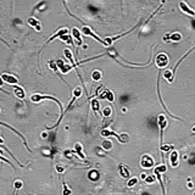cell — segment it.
<instances>
[{
	"label": "cell",
	"instance_id": "cell-1",
	"mask_svg": "<svg viewBox=\"0 0 195 195\" xmlns=\"http://www.w3.org/2000/svg\"><path fill=\"white\" fill-rule=\"evenodd\" d=\"M45 99H50V100H54L56 104L60 106V109H61V111H62V104L56 99V98H54V96H50V95H40V94H33L32 96H30V100H32L33 102H39V101H42V100H45ZM64 112V111H62ZM62 115V114H61Z\"/></svg>",
	"mask_w": 195,
	"mask_h": 195
},
{
	"label": "cell",
	"instance_id": "cell-2",
	"mask_svg": "<svg viewBox=\"0 0 195 195\" xmlns=\"http://www.w3.org/2000/svg\"><path fill=\"white\" fill-rule=\"evenodd\" d=\"M82 33H83L84 36H89V37H91V38H94L96 42H99L100 44H102V45H105V46H107L106 45V43H105V40H102V39H100L96 34H95V32L93 29H91L89 26H83V28H82Z\"/></svg>",
	"mask_w": 195,
	"mask_h": 195
},
{
	"label": "cell",
	"instance_id": "cell-3",
	"mask_svg": "<svg viewBox=\"0 0 195 195\" xmlns=\"http://www.w3.org/2000/svg\"><path fill=\"white\" fill-rule=\"evenodd\" d=\"M168 62H170V59L165 53H160L155 59V64L159 68H165L168 65Z\"/></svg>",
	"mask_w": 195,
	"mask_h": 195
},
{
	"label": "cell",
	"instance_id": "cell-4",
	"mask_svg": "<svg viewBox=\"0 0 195 195\" xmlns=\"http://www.w3.org/2000/svg\"><path fill=\"white\" fill-rule=\"evenodd\" d=\"M157 123L160 127V138H161V145H162V138H163V130H165L166 126H167V120L163 115H160L157 117Z\"/></svg>",
	"mask_w": 195,
	"mask_h": 195
},
{
	"label": "cell",
	"instance_id": "cell-5",
	"mask_svg": "<svg viewBox=\"0 0 195 195\" xmlns=\"http://www.w3.org/2000/svg\"><path fill=\"white\" fill-rule=\"evenodd\" d=\"M140 166L143 168H151L154 166V159L150 155H144V156L141 157Z\"/></svg>",
	"mask_w": 195,
	"mask_h": 195
},
{
	"label": "cell",
	"instance_id": "cell-6",
	"mask_svg": "<svg viewBox=\"0 0 195 195\" xmlns=\"http://www.w3.org/2000/svg\"><path fill=\"white\" fill-rule=\"evenodd\" d=\"M3 78V80L5 82V83H7V84H11V86H16L17 83H18V79L15 77V76H12V75H9V73H3L1 76H0Z\"/></svg>",
	"mask_w": 195,
	"mask_h": 195
},
{
	"label": "cell",
	"instance_id": "cell-7",
	"mask_svg": "<svg viewBox=\"0 0 195 195\" xmlns=\"http://www.w3.org/2000/svg\"><path fill=\"white\" fill-rule=\"evenodd\" d=\"M179 9L182 10L184 14H187V15H189V16H195V11H194V10H193L187 3L181 1V3H179Z\"/></svg>",
	"mask_w": 195,
	"mask_h": 195
},
{
	"label": "cell",
	"instance_id": "cell-8",
	"mask_svg": "<svg viewBox=\"0 0 195 195\" xmlns=\"http://www.w3.org/2000/svg\"><path fill=\"white\" fill-rule=\"evenodd\" d=\"M178 159H179L178 151L172 150L171 155H170V162H171V166H172V167H177V166H178Z\"/></svg>",
	"mask_w": 195,
	"mask_h": 195
},
{
	"label": "cell",
	"instance_id": "cell-9",
	"mask_svg": "<svg viewBox=\"0 0 195 195\" xmlns=\"http://www.w3.org/2000/svg\"><path fill=\"white\" fill-rule=\"evenodd\" d=\"M56 64H57V67L60 68V71H61V73H68L70 71H71V66H68V65H65L64 62H62V60H56Z\"/></svg>",
	"mask_w": 195,
	"mask_h": 195
},
{
	"label": "cell",
	"instance_id": "cell-10",
	"mask_svg": "<svg viewBox=\"0 0 195 195\" xmlns=\"http://www.w3.org/2000/svg\"><path fill=\"white\" fill-rule=\"evenodd\" d=\"M28 25L32 26L33 28H36V30H38V32H39V30H42V25H40V22L34 17H29L28 18Z\"/></svg>",
	"mask_w": 195,
	"mask_h": 195
},
{
	"label": "cell",
	"instance_id": "cell-11",
	"mask_svg": "<svg viewBox=\"0 0 195 195\" xmlns=\"http://www.w3.org/2000/svg\"><path fill=\"white\" fill-rule=\"evenodd\" d=\"M167 38H170L168 40H171V42H181V40H182V34L178 33V32H174V33H172V34H167L163 40L166 42Z\"/></svg>",
	"mask_w": 195,
	"mask_h": 195
},
{
	"label": "cell",
	"instance_id": "cell-12",
	"mask_svg": "<svg viewBox=\"0 0 195 195\" xmlns=\"http://www.w3.org/2000/svg\"><path fill=\"white\" fill-rule=\"evenodd\" d=\"M72 36L76 40V45H82V38H80V33H79V30L78 28H72Z\"/></svg>",
	"mask_w": 195,
	"mask_h": 195
},
{
	"label": "cell",
	"instance_id": "cell-13",
	"mask_svg": "<svg viewBox=\"0 0 195 195\" xmlns=\"http://www.w3.org/2000/svg\"><path fill=\"white\" fill-rule=\"evenodd\" d=\"M118 172H120V176H122L123 178H128L129 177V171H128V168L125 165H121L120 166Z\"/></svg>",
	"mask_w": 195,
	"mask_h": 195
},
{
	"label": "cell",
	"instance_id": "cell-14",
	"mask_svg": "<svg viewBox=\"0 0 195 195\" xmlns=\"http://www.w3.org/2000/svg\"><path fill=\"white\" fill-rule=\"evenodd\" d=\"M0 125H1V126H4V127H6V128H10V129H11V130H12V132H15V133H16V134H17V136H18V137H21V138H22V139H23V143H25V145H26V148H27V149H28V150H29V148H28V146H27V141H26V139H25V138H23V137H22V134H21V133H20V132H17V130H16V129H15V128H12V127H10V126H9V125H6V123H4V122H0ZM29 151H30V150H29Z\"/></svg>",
	"mask_w": 195,
	"mask_h": 195
},
{
	"label": "cell",
	"instance_id": "cell-15",
	"mask_svg": "<svg viewBox=\"0 0 195 195\" xmlns=\"http://www.w3.org/2000/svg\"><path fill=\"white\" fill-rule=\"evenodd\" d=\"M14 93H15L16 98H18V99H25V90H23V88L16 87L15 90H14Z\"/></svg>",
	"mask_w": 195,
	"mask_h": 195
},
{
	"label": "cell",
	"instance_id": "cell-16",
	"mask_svg": "<svg viewBox=\"0 0 195 195\" xmlns=\"http://www.w3.org/2000/svg\"><path fill=\"white\" fill-rule=\"evenodd\" d=\"M173 77H174V73L172 72V71H165V73H163V78H165L167 82H170V83H171V82L173 80Z\"/></svg>",
	"mask_w": 195,
	"mask_h": 195
},
{
	"label": "cell",
	"instance_id": "cell-17",
	"mask_svg": "<svg viewBox=\"0 0 195 195\" xmlns=\"http://www.w3.org/2000/svg\"><path fill=\"white\" fill-rule=\"evenodd\" d=\"M75 150H76V152L78 154V156L80 157V159H84L86 156H84V154L82 152V145L79 144V143H77V144L75 145Z\"/></svg>",
	"mask_w": 195,
	"mask_h": 195
},
{
	"label": "cell",
	"instance_id": "cell-18",
	"mask_svg": "<svg viewBox=\"0 0 195 195\" xmlns=\"http://www.w3.org/2000/svg\"><path fill=\"white\" fill-rule=\"evenodd\" d=\"M91 109H93V111L95 112V114H99L100 110H99V102L98 100H91Z\"/></svg>",
	"mask_w": 195,
	"mask_h": 195
},
{
	"label": "cell",
	"instance_id": "cell-19",
	"mask_svg": "<svg viewBox=\"0 0 195 195\" xmlns=\"http://www.w3.org/2000/svg\"><path fill=\"white\" fill-rule=\"evenodd\" d=\"M89 179H90V181H98V179H99V173H98V171H90V172H89Z\"/></svg>",
	"mask_w": 195,
	"mask_h": 195
},
{
	"label": "cell",
	"instance_id": "cell-20",
	"mask_svg": "<svg viewBox=\"0 0 195 195\" xmlns=\"http://www.w3.org/2000/svg\"><path fill=\"white\" fill-rule=\"evenodd\" d=\"M60 39L62 40V42H66V43H68V44H72V45L75 44V43H73V40L71 39V37H70V36H67V34L61 36V37H60Z\"/></svg>",
	"mask_w": 195,
	"mask_h": 195
},
{
	"label": "cell",
	"instance_id": "cell-21",
	"mask_svg": "<svg viewBox=\"0 0 195 195\" xmlns=\"http://www.w3.org/2000/svg\"><path fill=\"white\" fill-rule=\"evenodd\" d=\"M14 187H15V191H17V190H20L22 187H23V182L21 181V179H17V181H15V183H14Z\"/></svg>",
	"mask_w": 195,
	"mask_h": 195
},
{
	"label": "cell",
	"instance_id": "cell-22",
	"mask_svg": "<svg viewBox=\"0 0 195 195\" xmlns=\"http://www.w3.org/2000/svg\"><path fill=\"white\" fill-rule=\"evenodd\" d=\"M160 150L162 151V152H168V151H171V150H173V145H160Z\"/></svg>",
	"mask_w": 195,
	"mask_h": 195
},
{
	"label": "cell",
	"instance_id": "cell-23",
	"mask_svg": "<svg viewBox=\"0 0 195 195\" xmlns=\"http://www.w3.org/2000/svg\"><path fill=\"white\" fill-rule=\"evenodd\" d=\"M111 148H112V143L110 140H104V141H102V149L110 150Z\"/></svg>",
	"mask_w": 195,
	"mask_h": 195
},
{
	"label": "cell",
	"instance_id": "cell-24",
	"mask_svg": "<svg viewBox=\"0 0 195 195\" xmlns=\"http://www.w3.org/2000/svg\"><path fill=\"white\" fill-rule=\"evenodd\" d=\"M91 78H93V80H100V78H101V72L100 71H94L93 72V75H91Z\"/></svg>",
	"mask_w": 195,
	"mask_h": 195
},
{
	"label": "cell",
	"instance_id": "cell-25",
	"mask_svg": "<svg viewBox=\"0 0 195 195\" xmlns=\"http://www.w3.org/2000/svg\"><path fill=\"white\" fill-rule=\"evenodd\" d=\"M137 183H138V178H136V177H134V178H130V179L128 181L127 186H128L129 188H132V187H134V186H136Z\"/></svg>",
	"mask_w": 195,
	"mask_h": 195
},
{
	"label": "cell",
	"instance_id": "cell-26",
	"mask_svg": "<svg viewBox=\"0 0 195 195\" xmlns=\"http://www.w3.org/2000/svg\"><path fill=\"white\" fill-rule=\"evenodd\" d=\"M80 95H82V88H80V87L75 88V90H73V96H75V98H79Z\"/></svg>",
	"mask_w": 195,
	"mask_h": 195
},
{
	"label": "cell",
	"instance_id": "cell-27",
	"mask_svg": "<svg viewBox=\"0 0 195 195\" xmlns=\"http://www.w3.org/2000/svg\"><path fill=\"white\" fill-rule=\"evenodd\" d=\"M166 165H163V163H162V165H160V166H157L156 168H155V171H157V172H160V173H165L166 172Z\"/></svg>",
	"mask_w": 195,
	"mask_h": 195
},
{
	"label": "cell",
	"instance_id": "cell-28",
	"mask_svg": "<svg viewBox=\"0 0 195 195\" xmlns=\"http://www.w3.org/2000/svg\"><path fill=\"white\" fill-rule=\"evenodd\" d=\"M111 107L110 106H106V107H104V117H109L110 115H111Z\"/></svg>",
	"mask_w": 195,
	"mask_h": 195
},
{
	"label": "cell",
	"instance_id": "cell-29",
	"mask_svg": "<svg viewBox=\"0 0 195 195\" xmlns=\"http://www.w3.org/2000/svg\"><path fill=\"white\" fill-rule=\"evenodd\" d=\"M155 182V176H146L145 177V183H154Z\"/></svg>",
	"mask_w": 195,
	"mask_h": 195
},
{
	"label": "cell",
	"instance_id": "cell-30",
	"mask_svg": "<svg viewBox=\"0 0 195 195\" xmlns=\"http://www.w3.org/2000/svg\"><path fill=\"white\" fill-rule=\"evenodd\" d=\"M0 160H1V161H4V162H6V163H9V165H10V166H11L12 168H14V165H12V163H11V162H10V161H9V160H7L6 157H4V156L1 155V154H0Z\"/></svg>",
	"mask_w": 195,
	"mask_h": 195
},
{
	"label": "cell",
	"instance_id": "cell-31",
	"mask_svg": "<svg viewBox=\"0 0 195 195\" xmlns=\"http://www.w3.org/2000/svg\"><path fill=\"white\" fill-rule=\"evenodd\" d=\"M70 194H71V190L66 187V184L64 183V195H70Z\"/></svg>",
	"mask_w": 195,
	"mask_h": 195
},
{
	"label": "cell",
	"instance_id": "cell-32",
	"mask_svg": "<svg viewBox=\"0 0 195 195\" xmlns=\"http://www.w3.org/2000/svg\"><path fill=\"white\" fill-rule=\"evenodd\" d=\"M107 100L110 102H114V94H112V91L110 90V93H109V96H107Z\"/></svg>",
	"mask_w": 195,
	"mask_h": 195
},
{
	"label": "cell",
	"instance_id": "cell-33",
	"mask_svg": "<svg viewBox=\"0 0 195 195\" xmlns=\"http://www.w3.org/2000/svg\"><path fill=\"white\" fill-rule=\"evenodd\" d=\"M56 171L60 172V173H61V172H64V167L61 166V165H57V166H56Z\"/></svg>",
	"mask_w": 195,
	"mask_h": 195
},
{
	"label": "cell",
	"instance_id": "cell-34",
	"mask_svg": "<svg viewBox=\"0 0 195 195\" xmlns=\"http://www.w3.org/2000/svg\"><path fill=\"white\" fill-rule=\"evenodd\" d=\"M4 143V140H3V138H0V144H3Z\"/></svg>",
	"mask_w": 195,
	"mask_h": 195
},
{
	"label": "cell",
	"instance_id": "cell-35",
	"mask_svg": "<svg viewBox=\"0 0 195 195\" xmlns=\"http://www.w3.org/2000/svg\"><path fill=\"white\" fill-rule=\"evenodd\" d=\"M193 132H194V133H195V127H193Z\"/></svg>",
	"mask_w": 195,
	"mask_h": 195
},
{
	"label": "cell",
	"instance_id": "cell-36",
	"mask_svg": "<svg viewBox=\"0 0 195 195\" xmlns=\"http://www.w3.org/2000/svg\"><path fill=\"white\" fill-rule=\"evenodd\" d=\"M162 3H165V0H162Z\"/></svg>",
	"mask_w": 195,
	"mask_h": 195
},
{
	"label": "cell",
	"instance_id": "cell-37",
	"mask_svg": "<svg viewBox=\"0 0 195 195\" xmlns=\"http://www.w3.org/2000/svg\"><path fill=\"white\" fill-rule=\"evenodd\" d=\"M194 195H195V193H194Z\"/></svg>",
	"mask_w": 195,
	"mask_h": 195
}]
</instances>
